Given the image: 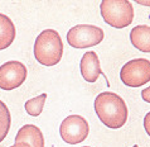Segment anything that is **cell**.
I'll list each match as a JSON object with an SVG mask.
<instances>
[{"mask_svg": "<svg viewBox=\"0 0 150 147\" xmlns=\"http://www.w3.org/2000/svg\"><path fill=\"white\" fill-rule=\"evenodd\" d=\"M120 79L130 87L145 85L150 81V61L146 58H134L126 62L120 71Z\"/></svg>", "mask_w": 150, "mask_h": 147, "instance_id": "5b68a950", "label": "cell"}, {"mask_svg": "<svg viewBox=\"0 0 150 147\" xmlns=\"http://www.w3.org/2000/svg\"><path fill=\"white\" fill-rule=\"evenodd\" d=\"M141 98H143L144 102L150 103V86H148L146 89H144L141 91Z\"/></svg>", "mask_w": 150, "mask_h": 147, "instance_id": "5bb4252c", "label": "cell"}, {"mask_svg": "<svg viewBox=\"0 0 150 147\" xmlns=\"http://www.w3.org/2000/svg\"><path fill=\"white\" fill-rule=\"evenodd\" d=\"M137 3H139V4H143V5H149V6H150V1H140V0H139Z\"/></svg>", "mask_w": 150, "mask_h": 147, "instance_id": "2e32d148", "label": "cell"}, {"mask_svg": "<svg viewBox=\"0 0 150 147\" xmlns=\"http://www.w3.org/2000/svg\"><path fill=\"white\" fill-rule=\"evenodd\" d=\"M103 20L114 28H125L134 19V8L127 0H102L100 5Z\"/></svg>", "mask_w": 150, "mask_h": 147, "instance_id": "3957f363", "label": "cell"}, {"mask_svg": "<svg viewBox=\"0 0 150 147\" xmlns=\"http://www.w3.org/2000/svg\"><path fill=\"white\" fill-rule=\"evenodd\" d=\"M95 112L106 127L117 129L127 120V107L124 99L112 91H103L95 99Z\"/></svg>", "mask_w": 150, "mask_h": 147, "instance_id": "6da1fadb", "label": "cell"}, {"mask_svg": "<svg viewBox=\"0 0 150 147\" xmlns=\"http://www.w3.org/2000/svg\"><path fill=\"white\" fill-rule=\"evenodd\" d=\"M132 147H139V146H137V145H135V146H132Z\"/></svg>", "mask_w": 150, "mask_h": 147, "instance_id": "e0dca14e", "label": "cell"}, {"mask_svg": "<svg viewBox=\"0 0 150 147\" xmlns=\"http://www.w3.org/2000/svg\"><path fill=\"white\" fill-rule=\"evenodd\" d=\"M105 33L97 26L90 24H80L74 26L67 33V42L71 47L74 48H86L93 47L101 43Z\"/></svg>", "mask_w": 150, "mask_h": 147, "instance_id": "277c9868", "label": "cell"}, {"mask_svg": "<svg viewBox=\"0 0 150 147\" xmlns=\"http://www.w3.org/2000/svg\"><path fill=\"white\" fill-rule=\"evenodd\" d=\"M10 112L8 109L6 104L0 100V142L4 141V138L8 136L10 129Z\"/></svg>", "mask_w": 150, "mask_h": 147, "instance_id": "4fadbf2b", "label": "cell"}, {"mask_svg": "<svg viewBox=\"0 0 150 147\" xmlns=\"http://www.w3.org/2000/svg\"><path fill=\"white\" fill-rule=\"evenodd\" d=\"M132 46L141 52L150 53V26H136L130 32Z\"/></svg>", "mask_w": 150, "mask_h": 147, "instance_id": "30bf717a", "label": "cell"}, {"mask_svg": "<svg viewBox=\"0 0 150 147\" xmlns=\"http://www.w3.org/2000/svg\"><path fill=\"white\" fill-rule=\"evenodd\" d=\"M90 133V125L86 118L81 115H68L62 120L59 134L66 143L77 145L87 138Z\"/></svg>", "mask_w": 150, "mask_h": 147, "instance_id": "8992f818", "label": "cell"}, {"mask_svg": "<svg viewBox=\"0 0 150 147\" xmlns=\"http://www.w3.org/2000/svg\"><path fill=\"white\" fill-rule=\"evenodd\" d=\"M27 79V67L19 61H8L0 66V89L14 90Z\"/></svg>", "mask_w": 150, "mask_h": 147, "instance_id": "52a82bcc", "label": "cell"}, {"mask_svg": "<svg viewBox=\"0 0 150 147\" xmlns=\"http://www.w3.org/2000/svg\"><path fill=\"white\" fill-rule=\"evenodd\" d=\"M16 36L15 26L9 16L0 13V51L8 48Z\"/></svg>", "mask_w": 150, "mask_h": 147, "instance_id": "8fae6325", "label": "cell"}, {"mask_svg": "<svg viewBox=\"0 0 150 147\" xmlns=\"http://www.w3.org/2000/svg\"><path fill=\"white\" fill-rule=\"evenodd\" d=\"M144 128H145V131H146V133L150 137V112L145 115V118H144Z\"/></svg>", "mask_w": 150, "mask_h": 147, "instance_id": "9a60e30c", "label": "cell"}, {"mask_svg": "<svg viewBox=\"0 0 150 147\" xmlns=\"http://www.w3.org/2000/svg\"><path fill=\"white\" fill-rule=\"evenodd\" d=\"M63 56V42L54 29H45L35 38L34 57L43 66H56Z\"/></svg>", "mask_w": 150, "mask_h": 147, "instance_id": "7a4b0ae2", "label": "cell"}, {"mask_svg": "<svg viewBox=\"0 0 150 147\" xmlns=\"http://www.w3.org/2000/svg\"><path fill=\"white\" fill-rule=\"evenodd\" d=\"M80 69L82 77L87 82H96L100 75H102L98 56L93 51H88L82 56L80 62Z\"/></svg>", "mask_w": 150, "mask_h": 147, "instance_id": "9c48e42d", "label": "cell"}, {"mask_svg": "<svg viewBox=\"0 0 150 147\" xmlns=\"http://www.w3.org/2000/svg\"><path fill=\"white\" fill-rule=\"evenodd\" d=\"M85 147H88V146H85Z\"/></svg>", "mask_w": 150, "mask_h": 147, "instance_id": "d6986e66", "label": "cell"}, {"mask_svg": "<svg viewBox=\"0 0 150 147\" xmlns=\"http://www.w3.org/2000/svg\"><path fill=\"white\" fill-rule=\"evenodd\" d=\"M10 147H14V146H10Z\"/></svg>", "mask_w": 150, "mask_h": 147, "instance_id": "ac0fdd59", "label": "cell"}, {"mask_svg": "<svg viewBox=\"0 0 150 147\" xmlns=\"http://www.w3.org/2000/svg\"><path fill=\"white\" fill-rule=\"evenodd\" d=\"M14 147H44V137L34 124H25L15 136Z\"/></svg>", "mask_w": 150, "mask_h": 147, "instance_id": "ba28073f", "label": "cell"}, {"mask_svg": "<svg viewBox=\"0 0 150 147\" xmlns=\"http://www.w3.org/2000/svg\"><path fill=\"white\" fill-rule=\"evenodd\" d=\"M45 99H47V94L43 93V94H40L39 96H35V98H32V99L27 100L25 104H24L25 112L30 117L40 115V113L43 112V108H44Z\"/></svg>", "mask_w": 150, "mask_h": 147, "instance_id": "7c38bea8", "label": "cell"}]
</instances>
